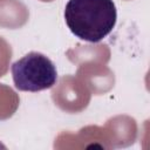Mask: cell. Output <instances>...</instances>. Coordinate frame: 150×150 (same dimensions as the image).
<instances>
[{"instance_id":"cell-1","label":"cell","mask_w":150,"mask_h":150,"mask_svg":"<svg viewBox=\"0 0 150 150\" xmlns=\"http://www.w3.org/2000/svg\"><path fill=\"white\" fill-rule=\"evenodd\" d=\"M64 20L76 38L96 43L115 27L117 11L112 0H69L64 8Z\"/></svg>"},{"instance_id":"cell-2","label":"cell","mask_w":150,"mask_h":150,"mask_svg":"<svg viewBox=\"0 0 150 150\" xmlns=\"http://www.w3.org/2000/svg\"><path fill=\"white\" fill-rule=\"evenodd\" d=\"M12 76L16 89L36 93L52 88L57 81L56 67L49 57L30 52L12 64Z\"/></svg>"}]
</instances>
